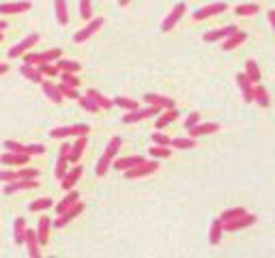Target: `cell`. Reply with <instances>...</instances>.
<instances>
[{"mask_svg": "<svg viewBox=\"0 0 275 258\" xmlns=\"http://www.w3.org/2000/svg\"><path fill=\"white\" fill-rule=\"evenodd\" d=\"M161 112V108H157V105H149V108H142V110H133V112H127L122 116V123L125 125H131V123H140L144 119H151V116H157Z\"/></svg>", "mask_w": 275, "mask_h": 258, "instance_id": "6da1fadb", "label": "cell"}, {"mask_svg": "<svg viewBox=\"0 0 275 258\" xmlns=\"http://www.w3.org/2000/svg\"><path fill=\"white\" fill-rule=\"evenodd\" d=\"M157 168H159L157 161H142V163H138V166L125 170V179L131 181V179H140V177H149V174L157 172Z\"/></svg>", "mask_w": 275, "mask_h": 258, "instance_id": "7a4b0ae2", "label": "cell"}, {"mask_svg": "<svg viewBox=\"0 0 275 258\" xmlns=\"http://www.w3.org/2000/svg\"><path fill=\"white\" fill-rule=\"evenodd\" d=\"M185 9H187V4H185V2H177V4H174V9L170 11V13H168L166 20L161 22V31H163V32H170L172 28L181 22V17L185 15Z\"/></svg>", "mask_w": 275, "mask_h": 258, "instance_id": "3957f363", "label": "cell"}, {"mask_svg": "<svg viewBox=\"0 0 275 258\" xmlns=\"http://www.w3.org/2000/svg\"><path fill=\"white\" fill-rule=\"evenodd\" d=\"M101 26H103V17H95V20H89V24L82 28V31H78V32L73 34V41H75V43H84V41H89Z\"/></svg>", "mask_w": 275, "mask_h": 258, "instance_id": "277c9868", "label": "cell"}, {"mask_svg": "<svg viewBox=\"0 0 275 258\" xmlns=\"http://www.w3.org/2000/svg\"><path fill=\"white\" fill-rule=\"evenodd\" d=\"M39 43V34L37 32H32V34H28L26 39H22L17 45H13V48L9 50V58H20V56H24L28 50L32 48V45H37Z\"/></svg>", "mask_w": 275, "mask_h": 258, "instance_id": "5b68a950", "label": "cell"}, {"mask_svg": "<svg viewBox=\"0 0 275 258\" xmlns=\"http://www.w3.org/2000/svg\"><path fill=\"white\" fill-rule=\"evenodd\" d=\"M254 224H256V215L245 213V215H239L237 220L224 222V232H235V230H241V228H247V226H254Z\"/></svg>", "mask_w": 275, "mask_h": 258, "instance_id": "8992f818", "label": "cell"}, {"mask_svg": "<svg viewBox=\"0 0 275 258\" xmlns=\"http://www.w3.org/2000/svg\"><path fill=\"white\" fill-rule=\"evenodd\" d=\"M226 9H228V4H226V2H213V4H207V7H202V9H198V11H196V13H194V20H196V22L209 20V17H213V15L224 13Z\"/></svg>", "mask_w": 275, "mask_h": 258, "instance_id": "52a82bcc", "label": "cell"}, {"mask_svg": "<svg viewBox=\"0 0 275 258\" xmlns=\"http://www.w3.org/2000/svg\"><path fill=\"white\" fill-rule=\"evenodd\" d=\"M237 31H239V28H237L235 24H228V26H224V28H217V31L204 32L202 39L207 41V43H215V41H224V39H228L232 32H237Z\"/></svg>", "mask_w": 275, "mask_h": 258, "instance_id": "ba28073f", "label": "cell"}, {"mask_svg": "<svg viewBox=\"0 0 275 258\" xmlns=\"http://www.w3.org/2000/svg\"><path fill=\"white\" fill-rule=\"evenodd\" d=\"M82 211H84V202H80V200H78V202H75L71 209H67L65 213H61V215H58V218L54 220V226H56V228H62V226H67V224H69V222H71L73 218H78V215L82 213Z\"/></svg>", "mask_w": 275, "mask_h": 258, "instance_id": "9c48e42d", "label": "cell"}, {"mask_svg": "<svg viewBox=\"0 0 275 258\" xmlns=\"http://www.w3.org/2000/svg\"><path fill=\"white\" fill-rule=\"evenodd\" d=\"M237 84H239V89H241V93H243V101L245 103L254 101V82H251L245 73H237Z\"/></svg>", "mask_w": 275, "mask_h": 258, "instance_id": "30bf717a", "label": "cell"}, {"mask_svg": "<svg viewBox=\"0 0 275 258\" xmlns=\"http://www.w3.org/2000/svg\"><path fill=\"white\" fill-rule=\"evenodd\" d=\"M39 181L37 179H17V181H11V183L4 185V194H15V192H22V190H32L37 187Z\"/></svg>", "mask_w": 275, "mask_h": 258, "instance_id": "8fae6325", "label": "cell"}, {"mask_svg": "<svg viewBox=\"0 0 275 258\" xmlns=\"http://www.w3.org/2000/svg\"><path fill=\"white\" fill-rule=\"evenodd\" d=\"M26 248H28V256L31 258H39L41 256V243H39V237H37V230H31L26 228V239H24Z\"/></svg>", "mask_w": 275, "mask_h": 258, "instance_id": "7c38bea8", "label": "cell"}, {"mask_svg": "<svg viewBox=\"0 0 275 258\" xmlns=\"http://www.w3.org/2000/svg\"><path fill=\"white\" fill-rule=\"evenodd\" d=\"M187 131H189V138H200V136H209V133L219 131V125L217 123H198L191 129H187Z\"/></svg>", "mask_w": 275, "mask_h": 258, "instance_id": "4fadbf2b", "label": "cell"}, {"mask_svg": "<svg viewBox=\"0 0 275 258\" xmlns=\"http://www.w3.org/2000/svg\"><path fill=\"white\" fill-rule=\"evenodd\" d=\"M144 101L149 103V105H157V108H161V110L174 108V101H172L170 97H166V95H157V93H146V95H144Z\"/></svg>", "mask_w": 275, "mask_h": 258, "instance_id": "5bb4252c", "label": "cell"}, {"mask_svg": "<svg viewBox=\"0 0 275 258\" xmlns=\"http://www.w3.org/2000/svg\"><path fill=\"white\" fill-rule=\"evenodd\" d=\"M0 161L4 163V166H24V163L31 161V155L26 153H15V151H9V153H4L0 157Z\"/></svg>", "mask_w": 275, "mask_h": 258, "instance_id": "9a60e30c", "label": "cell"}, {"mask_svg": "<svg viewBox=\"0 0 275 258\" xmlns=\"http://www.w3.org/2000/svg\"><path fill=\"white\" fill-rule=\"evenodd\" d=\"M32 9L31 2H2L0 4V15H15V13H24V11Z\"/></svg>", "mask_w": 275, "mask_h": 258, "instance_id": "2e32d148", "label": "cell"}, {"mask_svg": "<svg viewBox=\"0 0 275 258\" xmlns=\"http://www.w3.org/2000/svg\"><path fill=\"white\" fill-rule=\"evenodd\" d=\"M20 73L24 75V78H28L31 82H34V84H41V82H43V73L39 71L37 64H28V63H24V64L20 67Z\"/></svg>", "mask_w": 275, "mask_h": 258, "instance_id": "e0dca14e", "label": "cell"}, {"mask_svg": "<svg viewBox=\"0 0 275 258\" xmlns=\"http://www.w3.org/2000/svg\"><path fill=\"white\" fill-rule=\"evenodd\" d=\"M82 177V166H75L73 170H67V174L61 179V185H62V190H73V185L80 181Z\"/></svg>", "mask_w": 275, "mask_h": 258, "instance_id": "ac0fdd59", "label": "cell"}, {"mask_svg": "<svg viewBox=\"0 0 275 258\" xmlns=\"http://www.w3.org/2000/svg\"><path fill=\"white\" fill-rule=\"evenodd\" d=\"M41 89H43L45 97H48L52 103H61L62 101V95H61V91H58V84H54V82L43 80L41 82Z\"/></svg>", "mask_w": 275, "mask_h": 258, "instance_id": "d6986e66", "label": "cell"}, {"mask_svg": "<svg viewBox=\"0 0 275 258\" xmlns=\"http://www.w3.org/2000/svg\"><path fill=\"white\" fill-rule=\"evenodd\" d=\"M50 226H52V222H50L48 215H41V218H39V226H37V237H39L41 245H45L50 241Z\"/></svg>", "mask_w": 275, "mask_h": 258, "instance_id": "ffe728a7", "label": "cell"}, {"mask_svg": "<svg viewBox=\"0 0 275 258\" xmlns=\"http://www.w3.org/2000/svg\"><path fill=\"white\" fill-rule=\"evenodd\" d=\"M245 39H247V34H245L243 31H237V32H232L228 39H224V43H221V50H235L239 48L241 43H245Z\"/></svg>", "mask_w": 275, "mask_h": 258, "instance_id": "44dd1931", "label": "cell"}, {"mask_svg": "<svg viewBox=\"0 0 275 258\" xmlns=\"http://www.w3.org/2000/svg\"><path fill=\"white\" fill-rule=\"evenodd\" d=\"M78 200H80V194L75 192V190H69V194H67V196H65L61 202L56 204V213H58V215H61V213H65V211H67V209H71V207H73V204L78 202Z\"/></svg>", "mask_w": 275, "mask_h": 258, "instance_id": "7402d4cb", "label": "cell"}, {"mask_svg": "<svg viewBox=\"0 0 275 258\" xmlns=\"http://www.w3.org/2000/svg\"><path fill=\"white\" fill-rule=\"evenodd\" d=\"M142 161H146L144 157H140V155H133V157H122V160H116L112 166L116 168V170H121V172H125V170H129V168H133V166H138V163H142Z\"/></svg>", "mask_w": 275, "mask_h": 258, "instance_id": "603a6c76", "label": "cell"}, {"mask_svg": "<svg viewBox=\"0 0 275 258\" xmlns=\"http://www.w3.org/2000/svg\"><path fill=\"white\" fill-rule=\"evenodd\" d=\"M179 114H181V112H179L177 108H168L166 112H161V114H159V119H157L155 127H157V129H163L166 125H170V123L177 121V119H179Z\"/></svg>", "mask_w": 275, "mask_h": 258, "instance_id": "cb8c5ba5", "label": "cell"}, {"mask_svg": "<svg viewBox=\"0 0 275 258\" xmlns=\"http://www.w3.org/2000/svg\"><path fill=\"white\" fill-rule=\"evenodd\" d=\"M86 95H89V97H91L92 101H95L101 110H112V108H114V101H112V99H108V97L101 95V93L95 91V89H91L89 93H86Z\"/></svg>", "mask_w": 275, "mask_h": 258, "instance_id": "d4e9b609", "label": "cell"}, {"mask_svg": "<svg viewBox=\"0 0 275 258\" xmlns=\"http://www.w3.org/2000/svg\"><path fill=\"white\" fill-rule=\"evenodd\" d=\"M221 234H224V222L217 218V220H213V224H211L209 243H211V245H217V243L221 241Z\"/></svg>", "mask_w": 275, "mask_h": 258, "instance_id": "484cf974", "label": "cell"}, {"mask_svg": "<svg viewBox=\"0 0 275 258\" xmlns=\"http://www.w3.org/2000/svg\"><path fill=\"white\" fill-rule=\"evenodd\" d=\"M86 149V136H80L75 142L71 144V153H69V163H75L82 157V153H84Z\"/></svg>", "mask_w": 275, "mask_h": 258, "instance_id": "4316f807", "label": "cell"}, {"mask_svg": "<svg viewBox=\"0 0 275 258\" xmlns=\"http://www.w3.org/2000/svg\"><path fill=\"white\" fill-rule=\"evenodd\" d=\"M54 9H56V20L61 26L69 24V13H67V0H54Z\"/></svg>", "mask_w": 275, "mask_h": 258, "instance_id": "83f0119b", "label": "cell"}, {"mask_svg": "<svg viewBox=\"0 0 275 258\" xmlns=\"http://www.w3.org/2000/svg\"><path fill=\"white\" fill-rule=\"evenodd\" d=\"M13 239H15L17 245L24 243V239H26V220L24 218H17L15 220V224H13Z\"/></svg>", "mask_w": 275, "mask_h": 258, "instance_id": "f1b7e54d", "label": "cell"}, {"mask_svg": "<svg viewBox=\"0 0 275 258\" xmlns=\"http://www.w3.org/2000/svg\"><path fill=\"white\" fill-rule=\"evenodd\" d=\"M245 75L254 82V84H258L260 82V69H258V64H256V61H245Z\"/></svg>", "mask_w": 275, "mask_h": 258, "instance_id": "f546056e", "label": "cell"}, {"mask_svg": "<svg viewBox=\"0 0 275 258\" xmlns=\"http://www.w3.org/2000/svg\"><path fill=\"white\" fill-rule=\"evenodd\" d=\"M258 11H260L258 4L249 2V4H239V7L235 9V13L241 15V17H251V15H258Z\"/></svg>", "mask_w": 275, "mask_h": 258, "instance_id": "4dcf8cb0", "label": "cell"}, {"mask_svg": "<svg viewBox=\"0 0 275 258\" xmlns=\"http://www.w3.org/2000/svg\"><path fill=\"white\" fill-rule=\"evenodd\" d=\"M114 105H119V108L127 110V112H133V110L140 108V103L136 101V99H129V97H116L114 99Z\"/></svg>", "mask_w": 275, "mask_h": 258, "instance_id": "1f68e13d", "label": "cell"}, {"mask_svg": "<svg viewBox=\"0 0 275 258\" xmlns=\"http://www.w3.org/2000/svg\"><path fill=\"white\" fill-rule=\"evenodd\" d=\"M67 170H69V157L58 155V161H56V168H54V177L61 181L67 174Z\"/></svg>", "mask_w": 275, "mask_h": 258, "instance_id": "d6a6232c", "label": "cell"}, {"mask_svg": "<svg viewBox=\"0 0 275 258\" xmlns=\"http://www.w3.org/2000/svg\"><path fill=\"white\" fill-rule=\"evenodd\" d=\"M254 101L260 105V108H267L269 105V93L265 86H254Z\"/></svg>", "mask_w": 275, "mask_h": 258, "instance_id": "836d02e7", "label": "cell"}, {"mask_svg": "<svg viewBox=\"0 0 275 258\" xmlns=\"http://www.w3.org/2000/svg\"><path fill=\"white\" fill-rule=\"evenodd\" d=\"M54 207V202H52V198H39V200L31 202V211L32 213H39V211H48Z\"/></svg>", "mask_w": 275, "mask_h": 258, "instance_id": "e575fe53", "label": "cell"}, {"mask_svg": "<svg viewBox=\"0 0 275 258\" xmlns=\"http://www.w3.org/2000/svg\"><path fill=\"white\" fill-rule=\"evenodd\" d=\"M56 67L61 69V71H69V73H78L80 71V63H75V61H62V58H58V61H56Z\"/></svg>", "mask_w": 275, "mask_h": 258, "instance_id": "d590c367", "label": "cell"}, {"mask_svg": "<svg viewBox=\"0 0 275 258\" xmlns=\"http://www.w3.org/2000/svg\"><path fill=\"white\" fill-rule=\"evenodd\" d=\"M121 144H122V140H121L119 136H114V138H112V140H110V142H108V146H105V153H103V155H108L110 160H114V155L119 153Z\"/></svg>", "mask_w": 275, "mask_h": 258, "instance_id": "8d00e7d4", "label": "cell"}, {"mask_svg": "<svg viewBox=\"0 0 275 258\" xmlns=\"http://www.w3.org/2000/svg\"><path fill=\"white\" fill-rule=\"evenodd\" d=\"M149 153H151V157H155V160H163V157H170L172 155V151L168 149V146H151L149 149Z\"/></svg>", "mask_w": 275, "mask_h": 258, "instance_id": "74e56055", "label": "cell"}, {"mask_svg": "<svg viewBox=\"0 0 275 258\" xmlns=\"http://www.w3.org/2000/svg\"><path fill=\"white\" fill-rule=\"evenodd\" d=\"M245 213H247V211L241 209V207H237V209H226L224 213L219 215V220H221V222H230V220H237L239 215H245Z\"/></svg>", "mask_w": 275, "mask_h": 258, "instance_id": "f35d334b", "label": "cell"}, {"mask_svg": "<svg viewBox=\"0 0 275 258\" xmlns=\"http://www.w3.org/2000/svg\"><path fill=\"white\" fill-rule=\"evenodd\" d=\"M58 91H61V95L67 97V99H80V93L75 91V86H69V84H65V82L58 84Z\"/></svg>", "mask_w": 275, "mask_h": 258, "instance_id": "ab89813d", "label": "cell"}, {"mask_svg": "<svg viewBox=\"0 0 275 258\" xmlns=\"http://www.w3.org/2000/svg\"><path fill=\"white\" fill-rule=\"evenodd\" d=\"M170 146H177V149H194L196 138H174Z\"/></svg>", "mask_w": 275, "mask_h": 258, "instance_id": "60d3db41", "label": "cell"}, {"mask_svg": "<svg viewBox=\"0 0 275 258\" xmlns=\"http://www.w3.org/2000/svg\"><path fill=\"white\" fill-rule=\"evenodd\" d=\"M80 105L86 110V112H99V110H101V108H99V105H97L95 101H92V99H91L89 95H86V97H80Z\"/></svg>", "mask_w": 275, "mask_h": 258, "instance_id": "b9f144b4", "label": "cell"}, {"mask_svg": "<svg viewBox=\"0 0 275 258\" xmlns=\"http://www.w3.org/2000/svg\"><path fill=\"white\" fill-rule=\"evenodd\" d=\"M61 56H62V52L58 50V48L48 50V52H43V54H41V64H43V63H50V61H58Z\"/></svg>", "mask_w": 275, "mask_h": 258, "instance_id": "7bdbcfd3", "label": "cell"}, {"mask_svg": "<svg viewBox=\"0 0 275 258\" xmlns=\"http://www.w3.org/2000/svg\"><path fill=\"white\" fill-rule=\"evenodd\" d=\"M39 67V71L43 73V75H50V78H54V75L61 73V69L54 67V64H50V63H43V64H37Z\"/></svg>", "mask_w": 275, "mask_h": 258, "instance_id": "ee69618b", "label": "cell"}, {"mask_svg": "<svg viewBox=\"0 0 275 258\" xmlns=\"http://www.w3.org/2000/svg\"><path fill=\"white\" fill-rule=\"evenodd\" d=\"M80 15H82V20H91L92 17L91 0H80Z\"/></svg>", "mask_w": 275, "mask_h": 258, "instance_id": "f6af8a7d", "label": "cell"}, {"mask_svg": "<svg viewBox=\"0 0 275 258\" xmlns=\"http://www.w3.org/2000/svg\"><path fill=\"white\" fill-rule=\"evenodd\" d=\"M151 140H153L155 144H159V146H170L172 144V138H168L166 133H161V131H155L153 136H151Z\"/></svg>", "mask_w": 275, "mask_h": 258, "instance_id": "bcb514c9", "label": "cell"}, {"mask_svg": "<svg viewBox=\"0 0 275 258\" xmlns=\"http://www.w3.org/2000/svg\"><path fill=\"white\" fill-rule=\"evenodd\" d=\"M50 136L56 138V140L69 138V136H71V127H56V129H52V131H50Z\"/></svg>", "mask_w": 275, "mask_h": 258, "instance_id": "7dc6e473", "label": "cell"}, {"mask_svg": "<svg viewBox=\"0 0 275 258\" xmlns=\"http://www.w3.org/2000/svg\"><path fill=\"white\" fill-rule=\"evenodd\" d=\"M89 131H91V127L86 125V123H78V125H73V127H71V136H75V138H80V136H89Z\"/></svg>", "mask_w": 275, "mask_h": 258, "instance_id": "c3c4849f", "label": "cell"}, {"mask_svg": "<svg viewBox=\"0 0 275 258\" xmlns=\"http://www.w3.org/2000/svg\"><path fill=\"white\" fill-rule=\"evenodd\" d=\"M17 177L20 179H39V170L37 168H22V170H17Z\"/></svg>", "mask_w": 275, "mask_h": 258, "instance_id": "681fc988", "label": "cell"}, {"mask_svg": "<svg viewBox=\"0 0 275 258\" xmlns=\"http://www.w3.org/2000/svg\"><path fill=\"white\" fill-rule=\"evenodd\" d=\"M4 149H7V151H15V153H26L28 155L26 146L20 144V142H15V140H7V142H4Z\"/></svg>", "mask_w": 275, "mask_h": 258, "instance_id": "f907efd6", "label": "cell"}, {"mask_svg": "<svg viewBox=\"0 0 275 258\" xmlns=\"http://www.w3.org/2000/svg\"><path fill=\"white\" fill-rule=\"evenodd\" d=\"M62 82H65V84H69V86H75V89H78V84H80V78H75V73H69V71H62Z\"/></svg>", "mask_w": 275, "mask_h": 258, "instance_id": "816d5d0a", "label": "cell"}, {"mask_svg": "<svg viewBox=\"0 0 275 258\" xmlns=\"http://www.w3.org/2000/svg\"><path fill=\"white\" fill-rule=\"evenodd\" d=\"M20 177H17V170H2L0 172V181H7V183H11V181H17Z\"/></svg>", "mask_w": 275, "mask_h": 258, "instance_id": "f5cc1de1", "label": "cell"}, {"mask_svg": "<svg viewBox=\"0 0 275 258\" xmlns=\"http://www.w3.org/2000/svg\"><path fill=\"white\" fill-rule=\"evenodd\" d=\"M198 123H200V112H191L185 119V129H191L194 125H198Z\"/></svg>", "mask_w": 275, "mask_h": 258, "instance_id": "db71d44e", "label": "cell"}, {"mask_svg": "<svg viewBox=\"0 0 275 258\" xmlns=\"http://www.w3.org/2000/svg\"><path fill=\"white\" fill-rule=\"evenodd\" d=\"M26 151H28V155H43L45 153V146L43 144H28Z\"/></svg>", "mask_w": 275, "mask_h": 258, "instance_id": "11a10c76", "label": "cell"}, {"mask_svg": "<svg viewBox=\"0 0 275 258\" xmlns=\"http://www.w3.org/2000/svg\"><path fill=\"white\" fill-rule=\"evenodd\" d=\"M69 153H71V144L62 142V146H61V153H58V155H65V157H69Z\"/></svg>", "mask_w": 275, "mask_h": 258, "instance_id": "9f6ffc18", "label": "cell"}, {"mask_svg": "<svg viewBox=\"0 0 275 258\" xmlns=\"http://www.w3.org/2000/svg\"><path fill=\"white\" fill-rule=\"evenodd\" d=\"M269 22H271V26L275 31V11H269Z\"/></svg>", "mask_w": 275, "mask_h": 258, "instance_id": "6f0895ef", "label": "cell"}, {"mask_svg": "<svg viewBox=\"0 0 275 258\" xmlns=\"http://www.w3.org/2000/svg\"><path fill=\"white\" fill-rule=\"evenodd\" d=\"M7 71H9V67H7V64H0V75H4Z\"/></svg>", "mask_w": 275, "mask_h": 258, "instance_id": "680465c9", "label": "cell"}, {"mask_svg": "<svg viewBox=\"0 0 275 258\" xmlns=\"http://www.w3.org/2000/svg\"><path fill=\"white\" fill-rule=\"evenodd\" d=\"M9 24H7V22H2V20H0V31H4V28H7Z\"/></svg>", "mask_w": 275, "mask_h": 258, "instance_id": "91938a15", "label": "cell"}, {"mask_svg": "<svg viewBox=\"0 0 275 258\" xmlns=\"http://www.w3.org/2000/svg\"><path fill=\"white\" fill-rule=\"evenodd\" d=\"M119 4H121V7H127V4H129V0H119Z\"/></svg>", "mask_w": 275, "mask_h": 258, "instance_id": "94428289", "label": "cell"}, {"mask_svg": "<svg viewBox=\"0 0 275 258\" xmlns=\"http://www.w3.org/2000/svg\"><path fill=\"white\" fill-rule=\"evenodd\" d=\"M0 41H2V31H0Z\"/></svg>", "mask_w": 275, "mask_h": 258, "instance_id": "6125c7cd", "label": "cell"}]
</instances>
